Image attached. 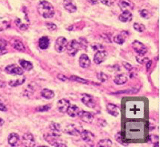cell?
Returning <instances> with one entry per match:
<instances>
[{"label": "cell", "mask_w": 160, "mask_h": 147, "mask_svg": "<svg viewBox=\"0 0 160 147\" xmlns=\"http://www.w3.org/2000/svg\"><path fill=\"white\" fill-rule=\"evenodd\" d=\"M11 46L17 51L19 52H24L25 51V47L23 44V43L19 40H11Z\"/></svg>", "instance_id": "21"}, {"label": "cell", "mask_w": 160, "mask_h": 147, "mask_svg": "<svg viewBox=\"0 0 160 147\" xmlns=\"http://www.w3.org/2000/svg\"><path fill=\"white\" fill-rule=\"evenodd\" d=\"M6 52H7V51H6V49H0V56H1V55L5 54V53H6Z\"/></svg>", "instance_id": "49"}, {"label": "cell", "mask_w": 160, "mask_h": 147, "mask_svg": "<svg viewBox=\"0 0 160 147\" xmlns=\"http://www.w3.org/2000/svg\"><path fill=\"white\" fill-rule=\"evenodd\" d=\"M134 28H135V31H137L139 32H142L145 31L146 27L143 24H141V23H135L134 24Z\"/></svg>", "instance_id": "34"}, {"label": "cell", "mask_w": 160, "mask_h": 147, "mask_svg": "<svg viewBox=\"0 0 160 147\" xmlns=\"http://www.w3.org/2000/svg\"><path fill=\"white\" fill-rule=\"evenodd\" d=\"M49 129L51 130V133L55 135L57 137L60 136L61 134V130H60V125L57 124V123H52L49 126Z\"/></svg>", "instance_id": "18"}, {"label": "cell", "mask_w": 160, "mask_h": 147, "mask_svg": "<svg viewBox=\"0 0 160 147\" xmlns=\"http://www.w3.org/2000/svg\"><path fill=\"white\" fill-rule=\"evenodd\" d=\"M6 107L3 104H2V102H0V111H6Z\"/></svg>", "instance_id": "43"}, {"label": "cell", "mask_w": 160, "mask_h": 147, "mask_svg": "<svg viewBox=\"0 0 160 147\" xmlns=\"http://www.w3.org/2000/svg\"><path fill=\"white\" fill-rule=\"evenodd\" d=\"M79 112H80V109L75 105H70L68 109L67 112L68 113V115L69 116V117H72V118H75L76 116H78L79 114Z\"/></svg>", "instance_id": "20"}, {"label": "cell", "mask_w": 160, "mask_h": 147, "mask_svg": "<svg viewBox=\"0 0 160 147\" xmlns=\"http://www.w3.org/2000/svg\"><path fill=\"white\" fill-rule=\"evenodd\" d=\"M68 79L71 80H73V81L79 82V83H82V84H88V80H84V79H82V78H80V77H78V76H72L70 78H68Z\"/></svg>", "instance_id": "33"}, {"label": "cell", "mask_w": 160, "mask_h": 147, "mask_svg": "<svg viewBox=\"0 0 160 147\" xmlns=\"http://www.w3.org/2000/svg\"><path fill=\"white\" fill-rule=\"evenodd\" d=\"M41 96L44 98L50 100V99H53V97H55V93H54V92L53 90H50L49 88H44L41 91Z\"/></svg>", "instance_id": "24"}, {"label": "cell", "mask_w": 160, "mask_h": 147, "mask_svg": "<svg viewBox=\"0 0 160 147\" xmlns=\"http://www.w3.org/2000/svg\"><path fill=\"white\" fill-rule=\"evenodd\" d=\"M22 144H23V146H35L36 143H35V139H34L33 135L32 133H25L23 136V138H22Z\"/></svg>", "instance_id": "5"}, {"label": "cell", "mask_w": 160, "mask_h": 147, "mask_svg": "<svg viewBox=\"0 0 160 147\" xmlns=\"http://www.w3.org/2000/svg\"><path fill=\"white\" fill-rule=\"evenodd\" d=\"M69 101H68L66 99H61V100H60V101L57 102V109H58V110H59L60 113L64 114V113L67 112L68 109L69 107Z\"/></svg>", "instance_id": "9"}, {"label": "cell", "mask_w": 160, "mask_h": 147, "mask_svg": "<svg viewBox=\"0 0 160 147\" xmlns=\"http://www.w3.org/2000/svg\"><path fill=\"white\" fill-rule=\"evenodd\" d=\"M107 57V52L105 50L103 51H98L96 54H95L94 57H93V60H94L95 64H100L106 59Z\"/></svg>", "instance_id": "10"}, {"label": "cell", "mask_w": 160, "mask_h": 147, "mask_svg": "<svg viewBox=\"0 0 160 147\" xmlns=\"http://www.w3.org/2000/svg\"><path fill=\"white\" fill-rule=\"evenodd\" d=\"M57 77H58L59 80H62V81H66V80H69L68 78H67L65 76H64V75H62V74H59V75L57 76Z\"/></svg>", "instance_id": "41"}, {"label": "cell", "mask_w": 160, "mask_h": 147, "mask_svg": "<svg viewBox=\"0 0 160 147\" xmlns=\"http://www.w3.org/2000/svg\"><path fill=\"white\" fill-rule=\"evenodd\" d=\"M26 80V78L24 76L22 77V79H16V80H11L9 81V85H11V87H16L19 86L24 83Z\"/></svg>", "instance_id": "28"}, {"label": "cell", "mask_w": 160, "mask_h": 147, "mask_svg": "<svg viewBox=\"0 0 160 147\" xmlns=\"http://www.w3.org/2000/svg\"><path fill=\"white\" fill-rule=\"evenodd\" d=\"M64 7L67 10L68 12L74 13L76 12L77 8H76V3L72 0H64L63 2Z\"/></svg>", "instance_id": "13"}, {"label": "cell", "mask_w": 160, "mask_h": 147, "mask_svg": "<svg viewBox=\"0 0 160 147\" xmlns=\"http://www.w3.org/2000/svg\"><path fill=\"white\" fill-rule=\"evenodd\" d=\"M97 77H98V79H99V80L101 82H105L108 80L107 75L104 73V72H100V73L98 74Z\"/></svg>", "instance_id": "35"}, {"label": "cell", "mask_w": 160, "mask_h": 147, "mask_svg": "<svg viewBox=\"0 0 160 147\" xmlns=\"http://www.w3.org/2000/svg\"><path fill=\"white\" fill-rule=\"evenodd\" d=\"M5 85H6V84H5V82L0 80V88H4Z\"/></svg>", "instance_id": "48"}, {"label": "cell", "mask_w": 160, "mask_h": 147, "mask_svg": "<svg viewBox=\"0 0 160 147\" xmlns=\"http://www.w3.org/2000/svg\"><path fill=\"white\" fill-rule=\"evenodd\" d=\"M118 19L121 22L123 23H127V22H131L133 19L132 13L130 11H124L123 12L119 15Z\"/></svg>", "instance_id": "16"}, {"label": "cell", "mask_w": 160, "mask_h": 147, "mask_svg": "<svg viewBox=\"0 0 160 147\" xmlns=\"http://www.w3.org/2000/svg\"><path fill=\"white\" fill-rule=\"evenodd\" d=\"M132 47L138 54H146L147 52V48L142 43L139 42L138 40H135L132 43Z\"/></svg>", "instance_id": "6"}, {"label": "cell", "mask_w": 160, "mask_h": 147, "mask_svg": "<svg viewBox=\"0 0 160 147\" xmlns=\"http://www.w3.org/2000/svg\"><path fill=\"white\" fill-rule=\"evenodd\" d=\"M88 2H91L92 4H97L101 2V0H88Z\"/></svg>", "instance_id": "45"}, {"label": "cell", "mask_w": 160, "mask_h": 147, "mask_svg": "<svg viewBox=\"0 0 160 147\" xmlns=\"http://www.w3.org/2000/svg\"><path fill=\"white\" fill-rule=\"evenodd\" d=\"M11 26V22L7 19H0V32L6 30Z\"/></svg>", "instance_id": "27"}, {"label": "cell", "mask_w": 160, "mask_h": 147, "mask_svg": "<svg viewBox=\"0 0 160 147\" xmlns=\"http://www.w3.org/2000/svg\"><path fill=\"white\" fill-rule=\"evenodd\" d=\"M123 65H124L125 68H127V70H128V71H131V70L133 69L132 65L130 64L129 63H127V62H125V63L123 64Z\"/></svg>", "instance_id": "42"}, {"label": "cell", "mask_w": 160, "mask_h": 147, "mask_svg": "<svg viewBox=\"0 0 160 147\" xmlns=\"http://www.w3.org/2000/svg\"><path fill=\"white\" fill-rule=\"evenodd\" d=\"M79 48H80L79 42L76 41V40H72L69 41V42H68L66 50H67L68 54L69 55V56H75L76 53L78 52V51H79Z\"/></svg>", "instance_id": "2"}, {"label": "cell", "mask_w": 160, "mask_h": 147, "mask_svg": "<svg viewBox=\"0 0 160 147\" xmlns=\"http://www.w3.org/2000/svg\"><path fill=\"white\" fill-rule=\"evenodd\" d=\"M3 123H4V121L2 120V118H0V127H2V125H3Z\"/></svg>", "instance_id": "50"}, {"label": "cell", "mask_w": 160, "mask_h": 147, "mask_svg": "<svg viewBox=\"0 0 160 147\" xmlns=\"http://www.w3.org/2000/svg\"><path fill=\"white\" fill-rule=\"evenodd\" d=\"M46 27L49 31H56L57 29V26L53 23H46Z\"/></svg>", "instance_id": "36"}, {"label": "cell", "mask_w": 160, "mask_h": 147, "mask_svg": "<svg viewBox=\"0 0 160 147\" xmlns=\"http://www.w3.org/2000/svg\"><path fill=\"white\" fill-rule=\"evenodd\" d=\"M116 140L118 141V142L122 143H122H123L122 141H121V133H120V132L118 133V134L116 135Z\"/></svg>", "instance_id": "44"}, {"label": "cell", "mask_w": 160, "mask_h": 147, "mask_svg": "<svg viewBox=\"0 0 160 147\" xmlns=\"http://www.w3.org/2000/svg\"><path fill=\"white\" fill-rule=\"evenodd\" d=\"M44 139H45V141H48V142H49L50 145H53V146L55 145L57 141H58V140H57V137L55 136V135L52 134V133H47V134H44Z\"/></svg>", "instance_id": "25"}, {"label": "cell", "mask_w": 160, "mask_h": 147, "mask_svg": "<svg viewBox=\"0 0 160 147\" xmlns=\"http://www.w3.org/2000/svg\"><path fill=\"white\" fill-rule=\"evenodd\" d=\"M7 45L6 40L0 39V49H6V47Z\"/></svg>", "instance_id": "39"}, {"label": "cell", "mask_w": 160, "mask_h": 147, "mask_svg": "<svg viewBox=\"0 0 160 147\" xmlns=\"http://www.w3.org/2000/svg\"><path fill=\"white\" fill-rule=\"evenodd\" d=\"M80 135L81 137V138L83 139V141H86L88 143L93 142L95 138L93 133H91L90 131L88 130H82L81 132H80Z\"/></svg>", "instance_id": "11"}, {"label": "cell", "mask_w": 160, "mask_h": 147, "mask_svg": "<svg viewBox=\"0 0 160 147\" xmlns=\"http://www.w3.org/2000/svg\"><path fill=\"white\" fill-rule=\"evenodd\" d=\"M106 109H107L108 113L110 115L114 116V117H118L119 114H120L119 108L116 105H114V104H108L107 106H106Z\"/></svg>", "instance_id": "15"}, {"label": "cell", "mask_w": 160, "mask_h": 147, "mask_svg": "<svg viewBox=\"0 0 160 147\" xmlns=\"http://www.w3.org/2000/svg\"><path fill=\"white\" fill-rule=\"evenodd\" d=\"M19 64H20L22 68H23L26 71H30L33 68V64L30 61L25 60H20Z\"/></svg>", "instance_id": "26"}, {"label": "cell", "mask_w": 160, "mask_h": 147, "mask_svg": "<svg viewBox=\"0 0 160 147\" xmlns=\"http://www.w3.org/2000/svg\"><path fill=\"white\" fill-rule=\"evenodd\" d=\"M139 13H140L141 16L145 18V19H148L149 18V12L146 10H141V11H139Z\"/></svg>", "instance_id": "38"}, {"label": "cell", "mask_w": 160, "mask_h": 147, "mask_svg": "<svg viewBox=\"0 0 160 147\" xmlns=\"http://www.w3.org/2000/svg\"><path fill=\"white\" fill-rule=\"evenodd\" d=\"M81 102L88 108H94L96 106V102L92 96L88 94H83L81 97Z\"/></svg>", "instance_id": "7"}, {"label": "cell", "mask_w": 160, "mask_h": 147, "mask_svg": "<svg viewBox=\"0 0 160 147\" xmlns=\"http://www.w3.org/2000/svg\"><path fill=\"white\" fill-rule=\"evenodd\" d=\"M49 43H50L49 39L47 36H43L39 40V47H40V49L45 50L49 48Z\"/></svg>", "instance_id": "22"}, {"label": "cell", "mask_w": 160, "mask_h": 147, "mask_svg": "<svg viewBox=\"0 0 160 147\" xmlns=\"http://www.w3.org/2000/svg\"><path fill=\"white\" fill-rule=\"evenodd\" d=\"M5 72L7 74L11 75H18V76H22L23 74V69L17 64H11V65L6 66L5 68Z\"/></svg>", "instance_id": "4"}, {"label": "cell", "mask_w": 160, "mask_h": 147, "mask_svg": "<svg viewBox=\"0 0 160 147\" xmlns=\"http://www.w3.org/2000/svg\"><path fill=\"white\" fill-rule=\"evenodd\" d=\"M126 39H127V36H125L124 34H119L118 36H114V41L118 44H123L126 41Z\"/></svg>", "instance_id": "29"}, {"label": "cell", "mask_w": 160, "mask_h": 147, "mask_svg": "<svg viewBox=\"0 0 160 147\" xmlns=\"http://www.w3.org/2000/svg\"><path fill=\"white\" fill-rule=\"evenodd\" d=\"M64 132L66 133L69 135H72V136H78L80 135V131L77 129L76 126L74 125H68L64 130Z\"/></svg>", "instance_id": "17"}, {"label": "cell", "mask_w": 160, "mask_h": 147, "mask_svg": "<svg viewBox=\"0 0 160 147\" xmlns=\"http://www.w3.org/2000/svg\"><path fill=\"white\" fill-rule=\"evenodd\" d=\"M92 47H93V50L95 51H103L104 50V47L101 45V44H93V45H92Z\"/></svg>", "instance_id": "37"}, {"label": "cell", "mask_w": 160, "mask_h": 147, "mask_svg": "<svg viewBox=\"0 0 160 147\" xmlns=\"http://www.w3.org/2000/svg\"><path fill=\"white\" fill-rule=\"evenodd\" d=\"M15 24H16L17 27H19V29H21V30H27L28 27V24L22 23L21 19H17L16 20H15Z\"/></svg>", "instance_id": "32"}, {"label": "cell", "mask_w": 160, "mask_h": 147, "mask_svg": "<svg viewBox=\"0 0 160 147\" xmlns=\"http://www.w3.org/2000/svg\"><path fill=\"white\" fill-rule=\"evenodd\" d=\"M97 146H103V147H110L112 146V141L110 139L105 138L102 139L99 142L97 143Z\"/></svg>", "instance_id": "30"}, {"label": "cell", "mask_w": 160, "mask_h": 147, "mask_svg": "<svg viewBox=\"0 0 160 147\" xmlns=\"http://www.w3.org/2000/svg\"><path fill=\"white\" fill-rule=\"evenodd\" d=\"M78 116L80 117V118L85 123H88V124H90L92 123L93 121V118H94V116L92 113L87 111H80L79 112V114Z\"/></svg>", "instance_id": "8"}, {"label": "cell", "mask_w": 160, "mask_h": 147, "mask_svg": "<svg viewBox=\"0 0 160 147\" xmlns=\"http://www.w3.org/2000/svg\"><path fill=\"white\" fill-rule=\"evenodd\" d=\"M136 60H137L138 62H139V64H145L146 62H147V61L149 60L148 57L146 56L145 54H139L137 56H136Z\"/></svg>", "instance_id": "31"}, {"label": "cell", "mask_w": 160, "mask_h": 147, "mask_svg": "<svg viewBox=\"0 0 160 147\" xmlns=\"http://www.w3.org/2000/svg\"><path fill=\"white\" fill-rule=\"evenodd\" d=\"M50 109V105H44V106H40V107L37 109L38 111H47Z\"/></svg>", "instance_id": "40"}, {"label": "cell", "mask_w": 160, "mask_h": 147, "mask_svg": "<svg viewBox=\"0 0 160 147\" xmlns=\"http://www.w3.org/2000/svg\"><path fill=\"white\" fill-rule=\"evenodd\" d=\"M118 6L120 7L122 11H131L134 9V4L130 0H121Z\"/></svg>", "instance_id": "12"}, {"label": "cell", "mask_w": 160, "mask_h": 147, "mask_svg": "<svg viewBox=\"0 0 160 147\" xmlns=\"http://www.w3.org/2000/svg\"><path fill=\"white\" fill-rule=\"evenodd\" d=\"M151 64H152V62L150 60H148L147 62H146V68H147V70H149V68H150V66H151Z\"/></svg>", "instance_id": "47"}, {"label": "cell", "mask_w": 160, "mask_h": 147, "mask_svg": "<svg viewBox=\"0 0 160 147\" xmlns=\"http://www.w3.org/2000/svg\"><path fill=\"white\" fill-rule=\"evenodd\" d=\"M68 44V40L64 37H59L56 40L55 49L57 52L61 53L66 50Z\"/></svg>", "instance_id": "3"}, {"label": "cell", "mask_w": 160, "mask_h": 147, "mask_svg": "<svg viewBox=\"0 0 160 147\" xmlns=\"http://www.w3.org/2000/svg\"><path fill=\"white\" fill-rule=\"evenodd\" d=\"M0 102H2V98H1V97H0Z\"/></svg>", "instance_id": "51"}, {"label": "cell", "mask_w": 160, "mask_h": 147, "mask_svg": "<svg viewBox=\"0 0 160 147\" xmlns=\"http://www.w3.org/2000/svg\"><path fill=\"white\" fill-rule=\"evenodd\" d=\"M19 141V136L15 133H11L8 136V143L11 146H16Z\"/></svg>", "instance_id": "19"}, {"label": "cell", "mask_w": 160, "mask_h": 147, "mask_svg": "<svg viewBox=\"0 0 160 147\" xmlns=\"http://www.w3.org/2000/svg\"><path fill=\"white\" fill-rule=\"evenodd\" d=\"M127 81V77L124 74H119L117 75L114 78V83L118 85H122V84H126Z\"/></svg>", "instance_id": "23"}, {"label": "cell", "mask_w": 160, "mask_h": 147, "mask_svg": "<svg viewBox=\"0 0 160 147\" xmlns=\"http://www.w3.org/2000/svg\"><path fill=\"white\" fill-rule=\"evenodd\" d=\"M102 3L103 4H105V5H107V6H111V2H110L109 1H107V0H103L102 1Z\"/></svg>", "instance_id": "46"}, {"label": "cell", "mask_w": 160, "mask_h": 147, "mask_svg": "<svg viewBox=\"0 0 160 147\" xmlns=\"http://www.w3.org/2000/svg\"><path fill=\"white\" fill-rule=\"evenodd\" d=\"M37 10H38L40 15L45 19L53 18L55 15L54 7L50 2H47V1H41V2H39L38 6H37Z\"/></svg>", "instance_id": "1"}, {"label": "cell", "mask_w": 160, "mask_h": 147, "mask_svg": "<svg viewBox=\"0 0 160 147\" xmlns=\"http://www.w3.org/2000/svg\"><path fill=\"white\" fill-rule=\"evenodd\" d=\"M79 64L83 68H87L90 66V60L86 54H82L79 58Z\"/></svg>", "instance_id": "14"}]
</instances>
